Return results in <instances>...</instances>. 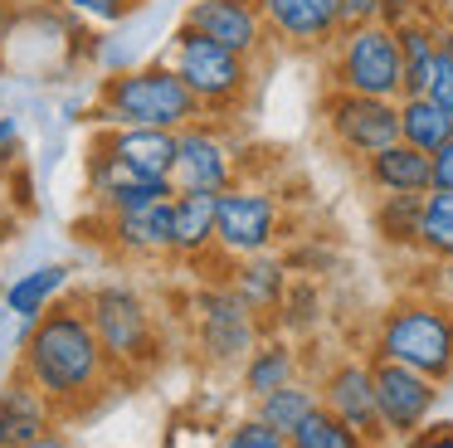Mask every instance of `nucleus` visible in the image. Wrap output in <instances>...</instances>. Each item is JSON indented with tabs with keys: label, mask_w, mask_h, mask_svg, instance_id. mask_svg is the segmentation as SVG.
<instances>
[{
	"label": "nucleus",
	"mask_w": 453,
	"mask_h": 448,
	"mask_svg": "<svg viewBox=\"0 0 453 448\" xmlns=\"http://www.w3.org/2000/svg\"><path fill=\"white\" fill-rule=\"evenodd\" d=\"M93 117H98V127H166V132H180V127L200 122L205 107L196 103V93L171 64H142L103 78Z\"/></svg>",
	"instance_id": "obj_2"
},
{
	"label": "nucleus",
	"mask_w": 453,
	"mask_h": 448,
	"mask_svg": "<svg viewBox=\"0 0 453 448\" xmlns=\"http://www.w3.org/2000/svg\"><path fill=\"white\" fill-rule=\"evenodd\" d=\"M171 68L186 78V88L196 93V103L205 112H234L239 103L254 88V58L234 54V49L215 44V39L196 35V29L180 25L171 39Z\"/></svg>",
	"instance_id": "obj_6"
},
{
	"label": "nucleus",
	"mask_w": 453,
	"mask_h": 448,
	"mask_svg": "<svg viewBox=\"0 0 453 448\" xmlns=\"http://www.w3.org/2000/svg\"><path fill=\"white\" fill-rule=\"evenodd\" d=\"M5 44H11V39H5V35H0V68H5Z\"/></svg>",
	"instance_id": "obj_41"
},
{
	"label": "nucleus",
	"mask_w": 453,
	"mask_h": 448,
	"mask_svg": "<svg viewBox=\"0 0 453 448\" xmlns=\"http://www.w3.org/2000/svg\"><path fill=\"white\" fill-rule=\"evenodd\" d=\"M103 243L122 259H166L176 253V200H157L127 214H98Z\"/></svg>",
	"instance_id": "obj_14"
},
{
	"label": "nucleus",
	"mask_w": 453,
	"mask_h": 448,
	"mask_svg": "<svg viewBox=\"0 0 453 448\" xmlns=\"http://www.w3.org/2000/svg\"><path fill=\"white\" fill-rule=\"evenodd\" d=\"M404 54V97H424L434 78V58H439V19L410 15L404 25H395Z\"/></svg>",
	"instance_id": "obj_23"
},
{
	"label": "nucleus",
	"mask_w": 453,
	"mask_h": 448,
	"mask_svg": "<svg viewBox=\"0 0 453 448\" xmlns=\"http://www.w3.org/2000/svg\"><path fill=\"white\" fill-rule=\"evenodd\" d=\"M434 282H439V297H443V302H453V253L434 263Z\"/></svg>",
	"instance_id": "obj_38"
},
{
	"label": "nucleus",
	"mask_w": 453,
	"mask_h": 448,
	"mask_svg": "<svg viewBox=\"0 0 453 448\" xmlns=\"http://www.w3.org/2000/svg\"><path fill=\"white\" fill-rule=\"evenodd\" d=\"M419 253L424 259H449L453 253V190H429L419 214Z\"/></svg>",
	"instance_id": "obj_28"
},
{
	"label": "nucleus",
	"mask_w": 453,
	"mask_h": 448,
	"mask_svg": "<svg viewBox=\"0 0 453 448\" xmlns=\"http://www.w3.org/2000/svg\"><path fill=\"white\" fill-rule=\"evenodd\" d=\"M219 448H288V434H278L273 424H264L258 414L249 419H234L219 438Z\"/></svg>",
	"instance_id": "obj_30"
},
{
	"label": "nucleus",
	"mask_w": 453,
	"mask_h": 448,
	"mask_svg": "<svg viewBox=\"0 0 453 448\" xmlns=\"http://www.w3.org/2000/svg\"><path fill=\"white\" fill-rule=\"evenodd\" d=\"M429 166H434V190H453V142H443L429 156Z\"/></svg>",
	"instance_id": "obj_37"
},
{
	"label": "nucleus",
	"mask_w": 453,
	"mask_h": 448,
	"mask_svg": "<svg viewBox=\"0 0 453 448\" xmlns=\"http://www.w3.org/2000/svg\"><path fill=\"white\" fill-rule=\"evenodd\" d=\"M83 312H88L93 331H98L118 375H147L161 360L157 312H151V302L132 282H98V288H88L83 292Z\"/></svg>",
	"instance_id": "obj_4"
},
{
	"label": "nucleus",
	"mask_w": 453,
	"mask_h": 448,
	"mask_svg": "<svg viewBox=\"0 0 453 448\" xmlns=\"http://www.w3.org/2000/svg\"><path fill=\"white\" fill-rule=\"evenodd\" d=\"M336 10H342V25L356 29V25H375L385 0H336Z\"/></svg>",
	"instance_id": "obj_34"
},
{
	"label": "nucleus",
	"mask_w": 453,
	"mask_h": 448,
	"mask_svg": "<svg viewBox=\"0 0 453 448\" xmlns=\"http://www.w3.org/2000/svg\"><path fill=\"white\" fill-rule=\"evenodd\" d=\"M443 112H453V25H439V58H434V78H429V93Z\"/></svg>",
	"instance_id": "obj_31"
},
{
	"label": "nucleus",
	"mask_w": 453,
	"mask_h": 448,
	"mask_svg": "<svg viewBox=\"0 0 453 448\" xmlns=\"http://www.w3.org/2000/svg\"><path fill=\"white\" fill-rule=\"evenodd\" d=\"M20 448H79V444H73V438H69V434H64V429H59V424H54V429H50V434H40V438H30V444H20Z\"/></svg>",
	"instance_id": "obj_39"
},
{
	"label": "nucleus",
	"mask_w": 453,
	"mask_h": 448,
	"mask_svg": "<svg viewBox=\"0 0 453 448\" xmlns=\"http://www.w3.org/2000/svg\"><path fill=\"white\" fill-rule=\"evenodd\" d=\"M219 195H176V259H205L215 249Z\"/></svg>",
	"instance_id": "obj_24"
},
{
	"label": "nucleus",
	"mask_w": 453,
	"mask_h": 448,
	"mask_svg": "<svg viewBox=\"0 0 453 448\" xmlns=\"http://www.w3.org/2000/svg\"><path fill=\"white\" fill-rule=\"evenodd\" d=\"M293 380H297V346L283 336H264L254 346V356L239 366V385H244L249 399H264L273 390L293 385Z\"/></svg>",
	"instance_id": "obj_21"
},
{
	"label": "nucleus",
	"mask_w": 453,
	"mask_h": 448,
	"mask_svg": "<svg viewBox=\"0 0 453 448\" xmlns=\"http://www.w3.org/2000/svg\"><path fill=\"white\" fill-rule=\"evenodd\" d=\"M317 409H322V390L307 385V380H293V385L254 399V414L264 419V424H273L278 434H293V429L303 424L307 414H317Z\"/></svg>",
	"instance_id": "obj_26"
},
{
	"label": "nucleus",
	"mask_w": 453,
	"mask_h": 448,
	"mask_svg": "<svg viewBox=\"0 0 453 448\" xmlns=\"http://www.w3.org/2000/svg\"><path fill=\"white\" fill-rule=\"evenodd\" d=\"M317 390H322V409H332L342 424H351L365 444L380 448L390 438L385 434V419H380V399H375V366L371 360H361V356L336 360Z\"/></svg>",
	"instance_id": "obj_12"
},
{
	"label": "nucleus",
	"mask_w": 453,
	"mask_h": 448,
	"mask_svg": "<svg viewBox=\"0 0 453 448\" xmlns=\"http://www.w3.org/2000/svg\"><path fill=\"white\" fill-rule=\"evenodd\" d=\"M419 214H424V195H380L375 234L390 249H419Z\"/></svg>",
	"instance_id": "obj_27"
},
{
	"label": "nucleus",
	"mask_w": 453,
	"mask_h": 448,
	"mask_svg": "<svg viewBox=\"0 0 453 448\" xmlns=\"http://www.w3.org/2000/svg\"><path fill=\"white\" fill-rule=\"evenodd\" d=\"M322 117H326L332 142L346 156H356V161H371L385 146L400 142V103L395 97H361V93H336L332 88Z\"/></svg>",
	"instance_id": "obj_9"
},
{
	"label": "nucleus",
	"mask_w": 453,
	"mask_h": 448,
	"mask_svg": "<svg viewBox=\"0 0 453 448\" xmlns=\"http://www.w3.org/2000/svg\"><path fill=\"white\" fill-rule=\"evenodd\" d=\"M83 190H88L93 214H127L142 210V205H157V200H176V181H151V175L132 171L127 161L108 151L103 142L88 146V161H83Z\"/></svg>",
	"instance_id": "obj_10"
},
{
	"label": "nucleus",
	"mask_w": 453,
	"mask_h": 448,
	"mask_svg": "<svg viewBox=\"0 0 453 448\" xmlns=\"http://www.w3.org/2000/svg\"><path fill=\"white\" fill-rule=\"evenodd\" d=\"M288 448H375V444H365V438L356 434L351 424H342L332 409H317V414H307L303 424L288 434Z\"/></svg>",
	"instance_id": "obj_29"
},
{
	"label": "nucleus",
	"mask_w": 453,
	"mask_h": 448,
	"mask_svg": "<svg viewBox=\"0 0 453 448\" xmlns=\"http://www.w3.org/2000/svg\"><path fill=\"white\" fill-rule=\"evenodd\" d=\"M5 321H15V312L5 307V302H0V327H5Z\"/></svg>",
	"instance_id": "obj_40"
},
{
	"label": "nucleus",
	"mask_w": 453,
	"mask_h": 448,
	"mask_svg": "<svg viewBox=\"0 0 453 448\" xmlns=\"http://www.w3.org/2000/svg\"><path fill=\"white\" fill-rule=\"evenodd\" d=\"M258 10L268 35L293 49H332L346 29L336 0H258Z\"/></svg>",
	"instance_id": "obj_16"
},
{
	"label": "nucleus",
	"mask_w": 453,
	"mask_h": 448,
	"mask_svg": "<svg viewBox=\"0 0 453 448\" xmlns=\"http://www.w3.org/2000/svg\"><path fill=\"white\" fill-rule=\"evenodd\" d=\"M59 419H64V414L54 409V399L44 395V390L35 385V380L25 375L20 366H15L11 380H0V448L30 444V438L50 434Z\"/></svg>",
	"instance_id": "obj_17"
},
{
	"label": "nucleus",
	"mask_w": 453,
	"mask_h": 448,
	"mask_svg": "<svg viewBox=\"0 0 453 448\" xmlns=\"http://www.w3.org/2000/svg\"><path fill=\"white\" fill-rule=\"evenodd\" d=\"M20 370L54 399L59 414H79L88 399H98L112 385V360L83 312V292H64L50 312L30 327L20 346Z\"/></svg>",
	"instance_id": "obj_1"
},
{
	"label": "nucleus",
	"mask_w": 453,
	"mask_h": 448,
	"mask_svg": "<svg viewBox=\"0 0 453 448\" xmlns=\"http://www.w3.org/2000/svg\"><path fill=\"white\" fill-rule=\"evenodd\" d=\"M443 10H449V15H453V0H443Z\"/></svg>",
	"instance_id": "obj_42"
},
{
	"label": "nucleus",
	"mask_w": 453,
	"mask_h": 448,
	"mask_svg": "<svg viewBox=\"0 0 453 448\" xmlns=\"http://www.w3.org/2000/svg\"><path fill=\"white\" fill-rule=\"evenodd\" d=\"M332 88L336 93H361V97H404V54L395 25L342 29L332 44Z\"/></svg>",
	"instance_id": "obj_5"
},
{
	"label": "nucleus",
	"mask_w": 453,
	"mask_h": 448,
	"mask_svg": "<svg viewBox=\"0 0 453 448\" xmlns=\"http://www.w3.org/2000/svg\"><path fill=\"white\" fill-rule=\"evenodd\" d=\"M98 142L108 146L118 161H127L132 171L151 175V181H171L180 156V132L166 127H103Z\"/></svg>",
	"instance_id": "obj_18"
},
{
	"label": "nucleus",
	"mask_w": 453,
	"mask_h": 448,
	"mask_svg": "<svg viewBox=\"0 0 453 448\" xmlns=\"http://www.w3.org/2000/svg\"><path fill=\"white\" fill-rule=\"evenodd\" d=\"M176 190L180 195H219L239 181L234 146L225 142V132L200 117V122L180 127V156H176Z\"/></svg>",
	"instance_id": "obj_13"
},
{
	"label": "nucleus",
	"mask_w": 453,
	"mask_h": 448,
	"mask_svg": "<svg viewBox=\"0 0 453 448\" xmlns=\"http://www.w3.org/2000/svg\"><path fill=\"white\" fill-rule=\"evenodd\" d=\"M20 166V122L0 112V181Z\"/></svg>",
	"instance_id": "obj_33"
},
{
	"label": "nucleus",
	"mask_w": 453,
	"mask_h": 448,
	"mask_svg": "<svg viewBox=\"0 0 453 448\" xmlns=\"http://www.w3.org/2000/svg\"><path fill=\"white\" fill-rule=\"evenodd\" d=\"M283 234V205L264 185L234 181L229 190H219V224H215V249L225 259H254L268 253Z\"/></svg>",
	"instance_id": "obj_8"
},
{
	"label": "nucleus",
	"mask_w": 453,
	"mask_h": 448,
	"mask_svg": "<svg viewBox=\"0 0 453 448\" xmlns=\"http://www.w3.org/2000/svg\"><path fill=\"white\" fill-rule=\"evenodd\" d=\"M190 327H196V346L210 366L219 370H239L254 346L264 341V327H258V312L239 297L229 282H215V288H200L190 297Z\"/></svg>",
	"instance_id": "obj_7"
},
{
	"label": "nucleus",
	"mask_w": 453,
	"mask_h": 448,
	"mask_svg": "<svg viewBox=\"0 0 453 448\" xmlns=\"http://www.w3.org/2000/svg\"><path fill=\"white\" fill-rule=\"evenodd\" d=\"M229 288H234L258 317H264V312H278L283 297H288V263L273 259V249L254 253V259H234V278H229Z\"/></svg>",
	"instance_id": "obj_22"
},
{
	"label": "nucleus",
	"mask_w": 453,
	"mask_h": 448,
	"mask_svg": "<svg viewBox=\"0 0 453 448\" xmlns=\"http://www.w3.org/2000/svg\"><path fill=\"white\" fill-rule=\"evenodd\" d=\"M69 278H73L69 263H40V268H30V273L5 282V288H0V302L15 312V321H30L35 327V321L69 292Z\"/></svg>",
	"instance_id": "obj_20"
},
{
	"label": "nucleus",
	"mask_w": 453,
	"mask_h": 448,
	"mask_svg": "<svg viewBox=\"0 0 453 448\" xmlns=\"http://www.w3.org/2000/svg\"><path fill=\"white\" fill-rule=\"evenodd\" d=\"M180 25L205 35V39H215V44H225V49H234V54H244V58H258L264 44L273 39L264 25L258 0H196Z\"/></svg>",
	"instance_id": "obj_15"
},
{
	"label": "nucleus",
	"mask_w": 453,
	"mask_h": 448,
	"mask_svg": "<svg viewBox=\"0 0 453 448\" xmlns=\"http://www.w3.org/2000/svg\"><path fill=\"white\" fill-rule=\"evenodd\" d=\"M371 366H375V399H380L385 434L404 444L439 409V380L419 375V370L400 366V360H380V356H371Z\"/></svg>",
	"instance_id": "obj_11"
},
{
	"label": "nucleus",
	"mask_w": 453,
	"mask_h": 448,
	"mask_svg": "<svg viewBox=\"0 0 453 448\" xmlns=\"http://www.w3.org/2000/svg\"><path fill=\"white\" fill-rule=\"evenodd\" d=\"M20 214H25V210L11 200V195H5V181H0V249L15 239V229H20Z\"/></svg>",
	"instance_id": "obj_36"
},
{
	"label": "nucleus",
	"mask_w": 453,
	"mask_h": 448,
	"mask_svg": "<svg viewBox=\"0 0 453 448\" xmlns=\"http://www.w3.org/2000/svg\"><path fill=\"white\" fill-rule=\"evenodd\" d=\"M365 181H371L380 195H429L434 190L429 151H419V146H410V142L385 146L380 156L365 161Z\"/></svg>",
	"instance_id": "obj_19"
},
{
	"label": "nucleus",
	"mask_w": 453,
	"mask_h": 448,
	"mask_svg": "<svg viewBox=\"0 0 453 448\" xmlns=\"http://www.w3.org/2000/svg\"><path fill=\"white\" fill-rule=\"evenodd\" d=\"M371 356L400 360V366L443 385L453 375V302H443L439 292L390 302L375 321Z\"/></svg>",
	"instance_id": "obj_3"
},
{
	"label": "nucleus",
	"mask_w": 453,
	"mask_h": 448,
	"mask_svg": "<svg viewBox=\"0 0 453 448\" xmlns=\"http://www.w3.org/2000/svg\"><path fill=\"white\" fill-rule=\"evenodd\" d=\"M64 5H69L73 15L98 19V25H118V19H127L132 10L142 5V0H64Z\"/></svg>",
	"instance_id": "obj_32"
},
{
	"label": "nucleus",
	"mask_w": 453,
	"mask_h": 448,
	"mask_svg": "<svg viewBox=\"0 0 453 448\" xmlns=\"http://www.w3.org/2000/svg\"><path fill=\"white\" fill-rule=\"evenodd\" d=\"M400 448H453V419L449 424H424L419 434H410Z\"/></svg>",
	"instance_id": "obj_35"
},
{
	"label": "nucleus",
	"mask_w": 453,
	"mask_h": 448,
	"mask_svg": "<svg viewBox=\"0 0 453 448\" xmlns=\"http://www.w3.org/2000/svg\"><path fill=\"white\" fill-rule=\"evenodd\" d=\"M400 142L434 156L443 142H453V112H443L434 97H400Z\"/></svg>",
	"instance_id": "obj_25"
}]
</instances>
